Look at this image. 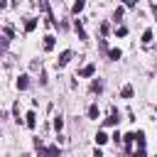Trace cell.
<instances>
[{
	"label": "cell",
	"mask_w": 157,
	"mask_h": 157,
	"mask_svg": "<svg viewBox=\"0 0 157 157\" xmlns=\"http://www.w3.org/2000/svg\"><path fill=\"white\" fill-rule=\"evenodd\" d=\"M37 150H39V157H59V147H44L39 140H34Z\"/></svg>",
	"instance_id": "6da1fadb"
},
{
	"label": "cell",
	"mask_w": 157,
	"mask_h": 157,
	"mask_svg": "<svg viewBox=\"0 0 157 157\" xmlns=\"http://www.w3.org/2000/svg\"><path fill=\"white\" fill-rule=\"evenodd\" d=\"M93 74H96V64H86V66L78 71V76H81V78H88V76H93Z\"/></svg>",
	"instance_id": "7a4b0ae2"
},
{
	"label": "cell",
	"mask_w": 157,
	"mask_h": 157,
	"mask_svg": "<svg viewBox=\"0 0 157 157\" xmlns=\"http://www.w3.org/2000/svg\"><path fill=\"white\" fill-rule=\"evenodd\" d=\"M54 44H56V42H54V37H52V34H47V37H44V42H42L44 52H52V49H54Z\"/></svg>",
	"instance_id": "3957f363"
},
{
	"label": "cell",
	"mask_w": 157,
	"mask_h": 157,
	"mask_svg": "<svg viewBox=\"0 0 157 157\" xmlns=\"http://www.w3.org/2000/svg\"><path fill=\"white\" fill-rule=\"evenodd\" d=\"M69 59H71V52H69V49H64V52L59 54V61H56V64H59V66H66V64H69Z\"/></svg>",
	"instance_id": "277c9868"
},
{
	"label": "cell",
	"mask_w": 157,
	"mask_h": 157,
	"mask_svg": "<svg viewBox=\"0 0 157 157\" xmlns=\"http://www.w3.org/2000/svg\"><path fill=\"white\" fill-rule=\"evenodd\" d=\"M27 86H29V76H27V74H22V76L17 78V88H20V91H25Z\"/></svg>",
	"instance_id": "5b68a950"
},
{
	"label": "cell",
	"mask_w": 157,
	"mask_h": 157,
	"mask_svg": "<svg viewBox=\"0 0 157 157\" xmlns=\"http://www.w3.org/2000/svg\"><path fill=\"white\" fill-rule=\"evenodd\" d=\"M74 29H76V34H78V39H88V37H86V29L81 27V22H78V20L74 22Z\"/></svg>",
	"instance_id": "8992f818"
},
{
	"label": "cell",
	"mask_w": 157,
	"mask_h": 157,
	"mask_svg": "<svg viewBox=\"0 0 157 157\" xmlns=\"http://www.w3.org/2000/svg\"><path fill=\"white\" fill-rule=\"evenodd\" d=\"M98 113H101V110H98V103L88 105V118H91V120H98Z\"/></svg>",
	"instance_id": "52a82bcc"
},
{
	"label": "cell",
	"mask_w": 157,
	"mask_h": 157,
	"mask_svg": "<svg viewBox=\"0 0 157 157\" xmlns=\"http://www.w3.org/2000/svg\"><path fill=\"white\" fill-rule=\"evenodd\" d=\"M25 118H27V120H25V123H27V128H34V125H37V115H34L32 110H29V113H27Z\"/></svg>",
	"instance_id": "ba28073f"
},
{
	"label": "cell",
	"mask_w": 157,
	"mask_h": 157,
	"mask_svg": "<svg viewBox=\"0 0 157 157\" xmlns=\"http://www.w3.org/2000/svg\"><path fill=\"white\" fill-rule=\"evenodd\" d=\"M83 7H86V0H76V2H74V7H71V12H74V15H78Z\"/></svg>",
	"instance_id": "9c48e42d"
},
{
	"label": "cell",
	"mask_w": 157,
	"mask_h": 157,
	"mask_svg": "<svg viewBox=\"0 0 157 157\" xmlns=\"http://www.w3.org/2000/svg\"><path fill=\"white\" fill-rule=\"evenodd\" d=\"M25 29H27V32H34V29H37V20H34V17H29V20L25 22Z\"/></svg>",
	"instance_id": "30bf717a"
},
{
	"label": "cell",
	"mask_w": 157,
	"mask_h": 157,
	"mask_svg": "<svg viewBox=\"0 0 157 157\" xmlns=\"http://www.w3.org/2000/svg\"><path fill=\"white\" fill-rule=\"evenodd\" d=\"M132 86H123V91H120V98H132Z\"/></svg>",
	"instance_id": "8fae6325"
},
{
	"label": "cell",
	"mask_w": 157,
	"mask_h": 157,
	"mask_svg": "<svg viewBox=\"0 0 157 157\" xmlns=\"http://www.w3.org/2000/svg\"><path fill=\"white\" fill-rule=\"evenodd\" d=\"M96 142H98V145H105V142H108V135H105L103 130H98V132H96Z\"/></svg>",
	"instance_id": "7c38bea8"
},
{
	"label": "cell",
	"mask_w": 157,
	"mask_h": 157,
	"mask_svg": "<svg viewBox=\"0 0 157 157\" xmlns=\"http://www.w3.org/2000/svg\"><path fill=\"white\" fill-rule=\"evenodd\" d=\"M152 42V29H145L142 32V44H150Z\"/></svg>",
	"instance_id": "4fadbf2b"
},
{
	"label": "cell",
	"mask_w": 157,
	"mask_h": 157,
	"mask_svg": "<svg viewBox=\"0 0 157 157\" xmlns=\"http://www.w3.org/2000/svg\"><path fill=\"white\" fill-rule=\"evenodd\" d=\"M108 56H110L113 61H118V59H120L123 54H120V49H110V52H108Z\"/></svg>",
	"instance_id": "5bb4252c"
},
{
	"label": "cell",
	"mask_w": 157,
	"mask_h": 157,
	"mask_svg": "<svg viewBox=\"0 0 157 157\" xmlns=\"http://www.w3.org/2000/svg\"><path fill=\"white\" fill-rule=\"evenodd\" d=\"M61 128H64V120H61V115H56V118H54V130L59 132Z\"/></svg>",
	"instance_id": "9a60e30c"
},
{
	"label": "cell",
	"mask_w": 157,
	"mask_h": 157,
	"mask_svg": "<svg viewBox=\"0 0 157 157\" xmlns=\"http://www.w3.org/2000/svg\"><path fill=\"white\" fill-rule=\"evenodd\" d=\"M113 20H115V22H120V20H123V7H118V10L113 12Z\"/></svg>",
	"instance_id": "2e32d148"
},
{
	"label": "cell",
	"mask_w": 157,
	"mask_h": 157,
	"mask_svg": "<svg viewBox=\"0 0 157 157\" xmlns=\"http://www.w3.org/2000/svg\"><path fill=\"white\" fill-rule=\"evenodd\" d=\"M105 125H118V115H115V113H113V115H110V118H105Z\"/></svg>",
	"instance_id": "e0dca14e"
},
{
	"label": "cell",
	"mask_w": 157,
	"mask_h": 157,
	"mask_svg": "<svg viewBox=\"0 0 157 157\" xmlns=\"http://www.w3.org/2000/svg\"><path fill=\"white\" fill-rule=\"evenodd\" d=\"M115 34H118V37H125V34H128V27H118Z\"/></svg>",
	"instance_id": "ac0fdd59"
},
{
	"label": "cell",
	"mask_w": 157,
	"mask_h": 157,
	"mask_svg": "<svg viewBox=\"0 0 157 157\" xmlns=\"http://www.w3.org/2000/svg\"><path fill=\"white\" fill-rule=\"evenodd\" d=\"M7 42H10V39H5V37H0V52H5V49H7Z\"/></svg>",
	"instance_id": "d6986e66"
},
{
	"label": "cell",
	"mask_w": 157,
	"mask_h": 157,
	"mask_svg": "<svg viewBox=\"0 0 157 157\" xmlns=\"http://www.w3.org/2000/svg\"><path fill=\"white\" fill-rule=\"evenodd\" d=\"M12 113H15V120L20 123V105H17V103H15V108H12Z\"/></svg>",
	"instance_id": "ffe728a7"
},
{
	"label": "cell",
	"mask_w": 157,
	"mask_h": 157,
	"mask_svg": "<svg viewBox=\"0 0 157 157\" xmlns=\"http://www.w3.org/2000/svg\"><path fill=\"white\" fill-rule=\"evenodd\" d=\"M123 2H125V7H132V5L137 2V0H123Z\"/></svg>",
	"instance_id": "44dd1931"
},
{
	"label": "cell",
	"mask_w": 157,
	"mask_h": 157,
	"mask_svg": "<svg viewBox=\"0 0 157 157\" xmlns=\"http://www.w3.org/2000/svg\"><path fill=\"white\" fill-rule=\"evenodd\" d=\"M152 15H155V20H157V5H152Z\"/></svg>",
	"instance_id": "7402d4cb"
}]
</instances>
